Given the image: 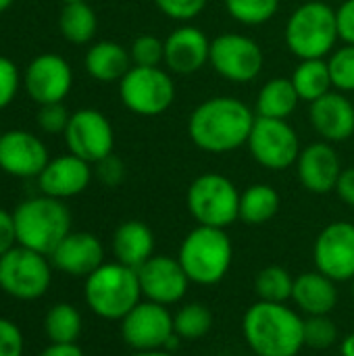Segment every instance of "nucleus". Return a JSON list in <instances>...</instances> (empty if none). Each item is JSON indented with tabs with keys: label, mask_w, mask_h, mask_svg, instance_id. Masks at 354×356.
Here are the masks:
<instances>
[{
	"label": "nucleus",
	"mask_w": 354,
	"mask_h": 356,
	"mask_svg": "<svg viewBox=\"0 0 354 356\" xmlns=\"http://www.w3.org/2000/svg\"><path fill=\"white\" fill-rule=\"evenodd\" d=\"M257 115L234 96H213L200 102L190 119L188 134L196 148L209 154H227L248 142Z\"/></svg>",
	"instance_id": "1"
},
{
	"label": "nucleus",
	"mask_w": 354,
	"mask_h": 356,
	"mask_svg": "<svg viewBox=\"0 0 354 356\" xmlns=\"http://www.w3.org/2000/svg\"><path fill=\"white\" fill-rule=\"evenodd\" d=\"M242 334L257 356H296L305 346V319L286 305L259 300L244 313Z\"/></svg>",
	"instance_id": "2"
},
{
	"label": "nucleus",
	"mask_w": 354,
	"mask_h": 356,
	"mask_svg": "<svg viewBox=\"0 0 354 356\" xmlns=\"http://www.w3.org/2000/svg\"><path fill=\"white\" fill-rule=\"evenodd\" d=\"M13 217L19 246L35 250L44 257H50L71 234V213L58 198H29L15 209Z\"/></svg>",
	"instance_id": "3"
},
{
	"label": "nucleus",
	"mask_w": 354,
	"mask_h": 356,
	"mask_svg": "<svg viewBox=\"0 0 354 356\" xmlns=\"http://www.w3.org/2000/svg\"><path fill=\"white\" fill-rule=\"evenodd\" d=\"M234 259V248L225 229L198 225L182 242L177 261L182 263L190 282L198 286L219 284Z\"/></svg>",
	"instance_id": "4"
},
{
	"label": "nucleus",
	"mask_w": 354,
	"mask_h": 356,
	"mask_svg": "<svg viewBox=\"0 0 354 356\" xmlns=\"http://www.w3.org/2000/svg\"><path fill=\"white\" fill-rule=\"evenodd\" d=\"M140 298L138 271L121 263H104L86 277V302L102 319L121 321Z\"/></svg>",
	"instance_id": "5"
},
{
	"label": "nucleus",
	"mask_w": 354,
	"mask_h": 356,
	"mask_svg": "<svg viewBox=\"0 0 354 356\" xmlns=\"http://www.w3.org/2000/svg\"><path fill=\"white\" fill-rule=\"evenodd\" d=\"M340 40L336 10L319 0L300 4L286 23V44L294 56L325 58L336 50Z\"/></svg>",
	"instance_id": "6"
},
{
	"label": "nucleus",
	"mask_w": 354,
	"mask_h": 356,
	"mask_svg": "<svg viewBox=\"0 0 354 356\" xmlns=\"http://www.w3.org/2000/svg\"><path fill=\"white\" fill-rule=\"evenodd\" d=\"M186 202L198 225L225 229L240 219V192L221 173L198 175L188 188Z\"/></svg>",
	"instance_id": "7"
},
{
	"label": "nucleus",
	"mask_w": 354,
	"mask_h": 356,
	"mask_svg": "<svg viewBox=\"0 0 354 356\" xmlns=\"http://www.w3.org/2000/svg\"><path fill=\"white\" fill-rule=\"evenodd\" d=\"M119 96L125 108L142 117L163 115L175 100V83L161 67L134 65L119 81Z\"/></svg>",
	"instance_id": "8"
},
{
	"label": "nucleus",
	"mask_w": 354,
	"mask_h": 356,
	"mask_svg": "<svg viewBox=\"0 0 354 356\" xmlns=\"http://www.w3.org/2000/svg\"><path fill=\"white\" fill-rule=\"evenodd\" d=\"M50 265L44 254L15 246L0 257V288L19 300L42 298L50 288Z\"/></svg>",
	"instance_id": "9"
},
{
	"label": "nucleus",
	"mask_w": 354,
	"mask_h": 356,
	"mask_svg": "<svg viewBox=\"0 0 354 356\" xmlns=\"http://www.w3.org/2000/svg\"><path fill=\"white\" fill-rule=\"evenodd\" d=\"M250 156L269 171H284L296 165L300 154V138L286 119L257 117L246 142Z\"/></svg>",
	"instance_id": "10"
},
{
	"label": "nucleus",
	"mask_w": 354,
	"mask_h": 356,
	"mask_svg": "<svg viewBox=\"0 0 354 356\" xmlns=\"http://www.w3.org/2000/svg\"><path fill=\"white\" fill-rule=\"evenodd\" d=\"M209 63L223 79L234 83H248L261 75L265 56L252 38L227 31L211 40Z\"/></svg>",
	"instance_id": "11"
},
{
	"label": "nucleus",
	"mask_w": 354,
	"mask_h": 356,
	"mask_svg": "<svg viewBox=\"0 0 354 356\" xmlns=\"http://www.w3.org/2000/svg\"><path fill=\"white\" fill-rule=\"evenodd\" d=\"M121 336L136 353H150L167 348L175 336L173 315L167 307L156 302H140L121 319Z\"/></svg>",
	"instance_id": "12"
},
{
	"label": "nucleus",
	"mask_w": 354,
	"mask_h": 356,
	"mask_svg": "<svg viewBox=\"0 0 354 356\" xmlns=\"http://www.w3.org/2000/svg\"><path fill=\"white\" fill-rule=\"evenodd\" d=\"M65 142L71 154L83 159L90 165L113 154L115 131L111 121L96 108H79L71 115L65 129Z\"/></svg>",
	"instance_id": "13"
},
{
	"label": "nucleus",
	"mask_w": 354,
	"mask_h": 356,
	"mask_svg": "<svg viewBox=\"0 0 354 356\" xmlns=\"http://www.w3.org/2000/svg\"><path fill=\"white\" fill-rule=\"evenodd\" d=\"M317 271L330 280H354V225L348 221H334L321 229L313 246Z\"/></svg>",
	"instance_id": "14"
},
{
	"label": "nucleus",
	"mask_w": 354,
	"mask_h": 356,
	"mask_svg": "<svg viewBox=\"0 0 354 356\" xmlns=\"http://www.w3.org/2000/svg\"><path fill=\"white\" fill-rule=\"evenodd\" d=\"M23 83L29 98L40 106L63 102L73 86V71L63 56L46 52L27 65Z\"/></svg>",
	"instance_id": "15"
},
{
	"label": "nucleus",
	"mask_w": 354,
	"mask_h": 356,
	"mask_svg": "<svg viewBox=\"0 0 354 356\" xmlns=\"http://www.w3.org/2000/svg\"><path fill=\"white\" fill-rule=\"evenodd\" d=\"M138 271L142 296L150 302L169 307L179 302L188 292V275L177 259L169 257H150Z\"/></svg>",
	"instance_id": "16"
},
{
	"label": "nucleus",
	"mask_w": 354,
	"mask_h": 356,
	"mask_svg": "<svg viewBox=\"0 0 354 356\" xmlns=\"http://www.w3.org/2000/svg\"><path fill=\"white\" fill-rule=\"evenodd\" d=\"M50 163L46 144L29 131L10 129L0 136V169L13 177H40Z\"/></svg>",
	"instance_id": "17"
},
{
	"label": "nucleus",
	"mask_w": 354,
	"mask_h": 356,
	"mask_svg": "<svg viewBox=\"0 0 354 356\" xmlns=\"http://www.w3.org/2000/svg\"><path fill=\"white\" fill-rule=\"evenodd\" d=\"M165 42V60L171 73L192 75L200 71L211 56V40L196 25H179L173 29Z\"/></svg>",
	"instance_id": "18"
},
{
	"label": "nucleus",
	"mask_w": 354,
	"mask_h": 356,
	"mask_svg": "<svg viewBox=\"0 0 354 356\" xmlns=\"http://www.w3.org/2000/svg\"><path fill=\"white\" fill-rule=\"evenodd\" d=\"M300 184L313 194H328L336 190L342 173V163L334 146L325 140L305 146L296 161Z\"/></svg>",
	"instance_id": "19"
},
{
	"label": "nucleus",
	"mask_w": 354,
	"mask_h": 356,
	"mask_svg": "<svg viewBox=\"0 0 354 356\" xmlns=\"http://www.w3.org/2000/svg\"><path fill=\"white\" fill-rule=\"evenodd\" d=\"M309 119L321 140L346 142L354 136V104L344 92H328L311 102Z\"/></svg>",
	"instance_id": "20"
},
{
	"label": "nucleus",
	"mask_w": 354,
	"mask_h": 356,
	"mask_svg": "<svg viewBox=\"0 0 354 356\" xmlns=\"http://www.w3.org/2000/svg\"><path fill=\"white\" fill-rule=\"evenodd\" d=\"M92 181V165L75 154H63L52 159L38 177V186L44 196L50 198H71L81 194Z\"/></svg>",
	"instance_id": "21"
},
{
	"label": "nucleus",
	"mask_w": 354,
	"mask_h": 356,
	"mask_svg": "<svg viewBox=\"0 0 354 356\" xmlns=\"http://www.w3.org/2000/svg\"><path fill=\"white\" fill-rule=\"evenodd\" d=\"M56 269L73 277H88L104 265V248L94 234L71 232L50 254Z\"/></svg>",
	"instance_id": "22"
},
{
	"label": "nucleus",
	"mask_w": 354,
	"mask_h": 356,
	"mask_svg": "<svg viewBox=\"0 0 354 356\" xmlns=\"http://www.w3.org/2000/svg\"><path fill=\"white\" fill-rule=\"evenodd\" d=\"M294 305L305 315H330L338 305L336 282L323 275L321 271H309L294 277L292 290Z\"/></svg>",
	"instance_id": "23"
},
{
	"label": "nucleus",
	"mask_w": 354,
	"mask_h": 356,
	"mask_svg": "<svg viewBox=\"0 0 354 356\" xmlns=\"http://www.w3.org/2000/svg\"><path fill=\"white\" fill-rule=\"evenodd\" d=\"M154 252V234L142 221H125L115 229L113 236V254L117 263L140 269Z\"/></svg>",
	"instance_id": "24"
},
{
	"label": "nucleus",
	"mask_w": 354,
	"mask_h": 356,
	"mask_svg": "<svg viewBox=\"0 0 354 356\" xmlns=\"http://www.w3.org/2000/svg\"><path fill=\"white\" fill-rule=\"evenodd\" d=\"M83 65H86L88 75L102 83L121 81L123 75L134 67L129 50L111 40H102L90 46L86 52Z\"/></svg>",
	"instance_id": "25"
},
{
	"label": "nucleus",
	"mask_w": 354,
	"mask_h": 356,
	"mask_svg": "<svg viewBox=\"0 0 354 356\" xmlns=\"http://www.w3.org/2000/svg\"><path fill=\"white\" fill-rule=\"evenodd\" d=\"M300 102V96L290 77L269 79L257 94V117L269 119H288Z\"/></svg>",
	"instance_id": "26"
},
{
	"label": "nucleus",
	"mask_w": 354,
	"mask_h": 356,
	"mask_svg": "<svg viewBox=\"0 0 354 356\" xmlns=\"http://www.w3.org/2000/svg\"><path fill=\"white\" fill-rule=\"evenodd\" d=\"M280 211V194L267 184H255L240 192V221L246 225H263Z\"/></svg>",
	"instance_id": "27"
},
{
	"label": "nucleus",
	"mask_w": 354,
	"mask_h": 356,
	"mask_svg": "<svg viewBox=\"0 0 354 356\" xmlns=\"http://www.w3.org/2000/svg\"><path fill=\"white\" fill-rule=\"evenodd\" d=\"M292 83L300 96V100L313 102L321 98L323 94L332 92V75L325 58H305L298 63V67L292 73Z\"/></svg>",
	"instance_id": "28"
},
{
	"label": "nucleus",
	"mask_w": 354,
	"mask_h": 356,
	"mask_svg": "<svg viewBox=\"0 0 354 356\" xmlns=\"http://www.w3.org/2000/svg\"><path fill=\"white\" fill-rule=\"evenodd\" d=\"M58 27L67 42L88 44L96 35L98 19L88 2H67L58 15Z\"/></svg>",
	"instance_id": "29"
},
{
	"label": "nucleus",
	"mask_w": 354,
	"mask_h": 356,
	"mask_svg": "<svg viewBox=\"0 0 354 356\" xmlns=\"http://www.w3.org/2000/svg\"><path fill=\"white\" fill-rule=\"evenodd\" d=\"M44 330L52 344H75L81 334V315L73 305L58 302L46 313Z\"/></svg>",
	"instance_id": "30"
},
{
	"label": "nucleus",
	"mask_w": 354,
	"mask_h": 356,
	"mask_svg": "<svg viewBox=\"0 0 354 356\" xmlns=\"http://www.w3.org/2000/svg\"><path fill=\"white\" fill-rule=\"evenodd\" d=\"M255 290H257L259 300H263V302L286 305L288 300H292L294 277L290 275L288 269H284L280 265H271L257 273Z\"/></svg>",
	"instance_id": "31"
},
{
	"label": "nucleus",
	"mask_w": 354,
	"mask_h": 356,
	"mask_svg": "<svg viewBox=\"0 0 354 356\" xmlns=\"http://www.w3.org/2000/svg\"><path fill=\"white\" fill-rule=\"evenodd\" d=\"M173 327H175L177 338H182V340H198V338H204L211 332L213 315L204 305L190 302V305H184L173 315Z\"/></svg>",
	"instance_id": "32"
},
{
	"label": "nucleus",
	"mask_w": 354,
	"mask_h": 356,
	"mask_svg": "<svg viewBox=\"0 0 354 356\" xmlns=\"http://www.w3.org/2000/svg\"><path fill=\"white\" fill-rule=\"evenodd\" d=\"M225 10L234 21L255 27L275 17L280 10V0H225Z\"/></svg>",
	"instance_id": "33"
},
{
	"label": "nucleus",
	"mask_w": 354,
	"mask_h": 356,
	"mask_svg": "<svg viewBox=\"0 0 354 356\" xmlns=\"http://www.w3.org/2000/svg\"><path fill=\"white\" fill-rule=\"evenodd\" d=\"M332 83L338 92H354V46L344 44L336 48L328 58Z\"/></svg>",
	"instance_id": "34"
},
{
	"label": "nucleus",
	"mask_w": 354,
	"mask_h": 356,
	"mask_svg": "<svg viewBox=\"0 0 354 356\" xmlns=\"http://www.w3.org/2000/svg\"><path fill=\"white\" fill-rule=\"evenodd\" d=\"M338 340V327L330 315H311L305 319V346L313 350H328Z\"/></svg>",
	"instance_id": "35"
},
{
	"label": "nucleus",
	"mask_w": 354,
	"mask_h": 356,
	"mask_svg": "<svg viewBox=\"0 0 354 356\" xmlns=\"http://www.w3.org/2000/svg\"><path fill=\"white\" fill-rule=\"evenodd\" d=\"M131 63L138 67H161L165 60V42L156 35H138L129 46Z\"/></svg>",
	"instance_id": "36"
},
{
	"label": "nucleus",
	"mask_w": 354,
	"mask_h": 356,
	"mask_svg": "<svg viewBox=\"0 0 354 356\" xmlns=\"http://www.w3.org/2000/svg\"><path fill=\"white\" fill-rule=\"evenodd\" d=\"M69 111L63 106V102H52V104H42L38 111V127L46 134H65L69 125Z\"/></svg>",
	"instance_id": "37"
},
{
	"label": "nucleus",
	"mask_w": 354,
	"mask_h": 356,
	"mask_svg": "<svg viewBox=\"0 0 354 356\" xmlns=\"http://www.w3.org/2000/svg\"><path fill=\"white\" fill-rule=\"evenodd\" d=\"M154 4L169 19L188 23L204 10L207 0H154Z\"/></svg>",
	"instance_id": "38"
},
{
	"label": "nucleus",
	"mask_w": 354,
	"mask_h": 356,
	"mask_svg": "<svg viewBox=\"0 0 354 356\" xmlns=\"http://www.w3.org/2000/svg\"><path fill=\"white\" fill-rule=\"evenodd\" d=\"M19 83H21V77H19L17 65L10 58L0 54V111L6 108L15 100Z\"/></svg>",
	"instance_id": "39"
},
{
	"label": "nucleus",
	"mask_w": 354,
	"mask_h": 356,
	"mask_svg": "<svg viewBox=\"0 0 354 356\" xmlns=\"http://www.w3.org/2000/svg\"><path fill=\"white\" fill-rule=\"evenodd\" d=\"M0 356H23V334L8 319H0Z\"/></svg>",
	"instance_id": "40"
},
{
	"label": "nucleus",
	"mask_w": 354,
	"mask_h": 356,
	"mask_svg": "<svg viewBox=\"0 0 354 356\" xmlns=\"http://www.w3.org/2000/svg\"><path fill=\"white\" fill-rule=\"evenodd\" d=\"M96 175L104 186H119L125 177L123 161L117 159L115 154H108L106 159L96 163Z\"/></svg>",
	"instance_id": "41"
},
{
	"label": "nucleus",
	"mask_w": 354,
	"mask_h": 356,
	"mask_svg": "<svg viewBox=\"0 0 354 356\" xmlns=\"http://www.w3.org/2000/svg\"><path fill=\"white\" fill-rule=\"evenodd\" d=\"M338 21V33L344 44L354 46V0H344L340 8L336 10Z\"/></svg>",
	"instance_id": "42"
},
{
	"label": "nucleus",
	"mask_w": 354,
	"mask_h": 356,
	"mask_svg": "<svg viewBox=\"0 0 354 356\" xmlns=\"http://www.w3.org/2000/svg\"><path fill=\"white\" fill-rule=\"evenodd\" d=\"M17 242V227H15V217L13 213L0 209V257L6 254L10 248H15Z\"/></svg>",
	"instance_id": "43"
},
{
	"label": "nucleus",
	"mask_w": 354,
	"mask_h": 356,
	"mask_svg": "<svg viewBox=\"0 0 354 356\" xmlns=\"http://www.w3.org/2000/svg\"><path fill=\"white\" fill-rule=\"evenodd\" d=\"M336 192H338V196H340V200L344 204L354 209V167L342 169L340 179L336 184Z\"/></svg>",
	"instance_id": "44"
},
{
	"label": "nucleus",
	"mask_w": 354,
	"mask_h": 356,
	"mask_svg": "<svg viewBox=\"0 0 354 356\" xmlns=\"http://www.w3.org/2000/svg\"><path fill=\"white\" fill-rule=\"evenodd\" d=\"M40 356H86L77 344H50Z\"/></svg>",
	"instance_id": "45"
},
{
	"label": "nucleus",
	"mask_w": 354,
	"mask_h": 356,
	"mask_svg": "<svg viewBox=\"0 0 354 356\" xmlns=\"http://www.w3.org/2000/svg\"><path fill=\"white\" fill-rule=\"evenodd\" d=\"M340 355L342 356H354V334H348L342 344H340Z\"/></svg>",
	"instance_id": "46"
},
{
	"label": "nucleus",
	"mask_w": 354,
	"mask_h": 356,
	"mask_svg": "<svg viewBox=\"0 0 354 356\" xmlns=\"http://www.w3.org/2000/svg\"><path fill=\"white\" fill-rule=\"evenodd\" d=\"M131 356H173L171 353H163V350H150V353H136Z\"/></svg>",
	"instance_id": "47"
},
{
	"label": "nucleus",
	"mask_w": 354,
	"mask_h": 356,
	"mask_svg": "<svg viewBox=\"0 0 354 356\" xmlns=\"http://www.w3.org/2000/svg\"><path fill=\"white\" fill-rule=\"evenodd\" d=\"M13 2H15V0H0V13H4L6 8H10Z\"/></svg>",
	"instance_id": "48"
},
{
	"label": "nucleus",
	"mask_w": 354,
	"mask_h": 356,
	"mask_svg": "<svg viewBox=\"0 0 354 356\" xmlns=\"http://www.w3.org/2000/svg\"><path fill=\"white\" fill-rule=\"evenodd\" d=\"M63 4H67V2H88V0H61Z\"/></svg>",
	"instance_id": "49"
},
{
	"label": "nucleus",
	"mask_w": 354,
	"mask_h": 356,
	"mask_svg": "<svg viewBox=\"0 0 354 356\" xmlns=\"http://www.w3.org/2000/svg\"><path fill=\"white\" fill-rule=\"evenodd\" d=\"M353 296H354V284H353Z\"/></svg>",
	"instance_id": "50"
},
{
	"label": "nucleus",
	"mask_w": 354,
	"mask_h": 356,
	"mask_svg": "<svg viewBox=\"0 0 354 356\" xmlns=\"http://www.w3.org/2000/svg\"><path fill=\"white\" fill-rule=\"evenodd\" d=\"M0 136H2V129H0Z\"/></svg>",
	"instance_id": "51"
}]
</instances>
